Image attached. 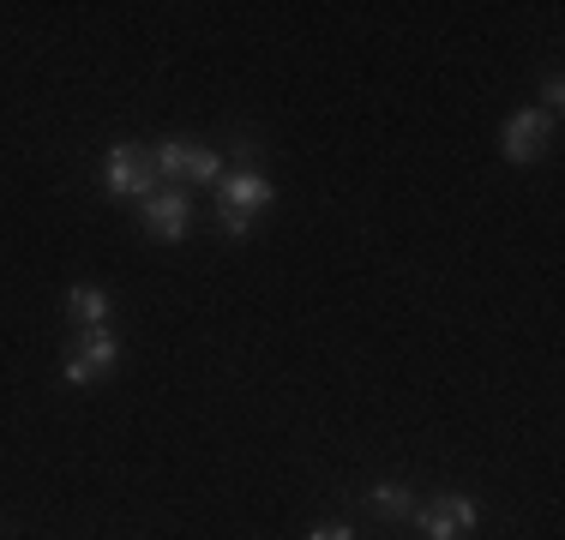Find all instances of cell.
<instances>
[{"instance_id": "obj_7", "label": "cell", "mask_w": 565, "mask_h": 540, "mask_svg": "<svg viewBox=\"0 0 565 540\" xmlns=\"http://www.w3.org/2000/svg\"><path fill=\"white\" fill-rule=\"evenodd\" d=\"M109 289L103 282H73L66 289V318H73V331H103L109 324Z\"/></svg>"}, {"instance_id": "obj_1", "label": "cell", "mask_w": 565, "mask_h": 540, "mask_svg": "<svg viewBox=\"0 0 565 540\" xmlns=\"http://www.w3.org/2000/svg\"><path fill=\"white\" fill-rule=\"evenodd\" d=\"M271 205H277V186H271V174L253 162V169H228L217 181V205H211V216H217V228L228 240H247Z\"/></svg>"}, {"instance_id": "obj_9", "label": "cell", "mask_w": 565, "mask_h": 540, "mask_svg": "<svg viewBox=\"0 0 565 540\" xmlns=\"http://www.w3.org/2000/svg\"><path fill=\"white\" fill-rule=\"evenodd\" d=\"M151 169H157V186H181L186 169H193V139H157Z\"/></svg>"}, {"instance_id": "obj_6", "label": "cell", "mask_w": 565, "mask_h": 540, "mask_svg": "<svg viewBox=\"0 0 565 540\" xmlns=\"http://www.w3.org/2000/svg\"><path fill=\"white\" fill-rule=\"evenodd\" d=\"M547 144H554V120H547L535 102L518 108V115L505 120V132H500V151H505L511 169H530V162H542Z\"/></svg>"}, {"instance_id": "obj_5", "label": "cell", "mask_w": 565, "mask_h": 540, "mask_svg": "<svg viewBox=\"0 0 565 540\" xmlns=\"http://www.w3.org/2000/svg\"><path fill=\"white\" fill-rule=\"evenodd\" d=\"M139 228L151 240H186V228H193V198H186V186H157L151 198H139Z\"/></svg>"}, {"instance_id": "obj_4", "label": "cell", "mask_w": 565, "mask_h": 540, "mask_svg": "<svg viewBox=\"0 0 565 540\" xmlns=\"http://www.w3.org/2000/svg\"><path fill=\"white\" fill-rule=\"evenodd\" d=\"M415 529H422L427 540H463L469 529H481V505L469 493H434L415 505Z\"/></svg>"}, {"instance_id": "obj_3", "label": "cell", "mask_w": 565, "mask_h": 540, "mask_svg": "<svg viewBox=\"0 0 565 540\" xmlns=\"http://www.w3.org/2000/svg\"><path fill=\"white\" fill-rule=\"evenodd\" d=\"M120 367V336L103 324V331H78L73 343H66V355H61V378L73 390H85V385H97V378H109Z\"/></svg>"}, {"instance_id": "obj_2", "label": "cell", "mask_w": 565, "mask_h": 540, "mask_svg": "<svg viewBox=\"0 0 565 540\" xmlns=\"http://www.w3.org/2000/svg\"><path fill=\"white\" fill-rule=\"evenodd\" d=\"M103 193L109 198H151L157 193V169H151V144L139 139H115L109 151H103Z\"/></svg>"}, {"instance_id": "obj_11", "label": "cell", "mask_w": 565, "mask_h": 540, "mask_svg": "<svg viewBox=\"0 0 565 540\" xmlns=\"http://www.w3.org/2000/svg\"><path fill=\"white\" fill-rule=\"evenodd\" d=\"M559 102H565V78L547 73V78H542V102H535V108H542L547 120H559Z\"/></svg>"}, {"instance_id": "obj_10", "label": "cell", "mask_w": 565, "mask_h": 540, "mask_svg": "<svg viewBox=\"0 0 565 540\" xmlns=\"http://www.w3.org/2000/svg\"><path fill=\"white\" fill-rule=\"evenodd\" d=\"M228 174V162H223V151L217 144H193V169H186V181H199V186H217Z\"/></svg>"}, {"instance_id": "obj_12", "label": "cell", "mask_w": 565, "mask_h": 540, "mask_svg": "<svg viewBox=\"0 0 565 540\" xmlns=\"http://www.w3.org/2000/svg\"><path fill=\"white\" fill-rule=\"evenodd\" d=\"M307 540H355V529H349V522H319Z\"/></svg>"}, {"instance_id": "obj_8", "label": "cell", "mask_w": 565, "mask_h": 540, "mask_svg": "<svg viewBox=\"0 0 565 540\" xmlns=\"http://www.w3.org/2000/svg\"><path fill=\"white\" fill-rule=\"evenodd\" d=\"M415 505H422V493H415L409 480H380V486H367V510H373V517L409 522V517H415Z\"/></svg>"}]
</instances>
